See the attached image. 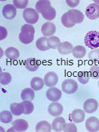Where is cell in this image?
Instances as JSON below:
<instances>
[{"mask_svg": "<svg viewBox=\"0 0 99 132\" xmlns=\"http://www.w3.org/2000/svg\"><path fill=\"white\" fill-rule=\"evenodd\" d=\"M23 16L25 22L30 25L36 24L39 19L38 12L33 8H26L24 10Z\"/></svg>", "mask_w": 99, "mask_h": 132, "instance_id": "cell-2", "label": "cell"}, {"mask_svg": "<svg viewBox=\"0 0 99 132\" xmlns=\"http://www.w3.org/2000/svg\"><path fill=\"white\" fill-rule=\"evenodd\" d=\"M51 6V2L47 0H41L37 2L36 4V10L38 13H41L42 10L47 8V6Z\"/></svg>", "mask_w": 99, "mask_h": 132, "instance_id": "cell-30", "label": "cell"}, {"mask_svg": "<svg viewBox=\"0 0 99 132\" xmlns=\"http://www.w3.org/2000/svg\"><path fill=\"white\" fill-rule=\"evenodd\" d=\"M98 107V104L95 99H88L83 104L84 112L88 114L95 112L97 110Z\"/></svg>", "mask_w": 99, "mask_h": 132, "instance_id": "cell-6", "label": "cell"}, {"mask_svg": "<svg viewBox=\"0 0 99 132\" xmlns=\"http://www.w3.org/2000/svg\"><path fill=\"white\" fill-rule=\"evenodd\" d=\"M44 85L48 87H54L58 82V76L54 72H49L44 78Z\"/></svg>", "mask_w": 99, "mask_h": 132, "instance_id": "cell-8", "label": "cell"}, {"mask_svg": "<svg viewBox=\"0 0 99 132\" xmlns=\"http://www.w3.org/2000/svg\"><path fill=\"white\" fill-rule=\"evenodd\" d=\"M86 114L84 111L80 109L74 110L70 114L69 119L75 123H80L85 120Z\"/></svg>", "mask_w": 99, "mask_h": 132, "instance_id": "cell-13", "label": "cell"}, {"mask_svg": "<svg viewBox=\"0 0 99 132\" xmlns=\"http://www.w3.org/2000/svg\"><path fill=\"white\" fill-rule=\"evenodd\" d=\"M10 112L14 116H20L24 113L25 108L22 102L21 103H12L10 106Z\"/></svg>", "mask_w": 99, "mask_h": 132, "instance_id": "cell-18", "label": "cell"}, {"mask_svg": "<svg viewBox=\"0 0 99 132\" xmlns=\"http://www.w3.org/2000/svg\"><path fill=\"white\" fill-rule=\"evenodd\" d=\"M51 127L50 123L47 121H40L36 125V131H51L52 129Z\"/></svg>", "mask_w": 99, "mask_h": 132, "instance_id": "cell-25", "label": "cell"}, {"mask_svg": "<svg viewBox=\"0 0 99 132\" xmlns=\"http://www.w3.org/2000/svg\"><path fill=\"white\" fill-rule=\"evenodd\" d=\"M5 55L10 60H16L19 59L20 53L17 48L14 47H9L5 51Z\"/></svg>", "mask_w": 99, "mask_h": 132, "instance_id": "cell-21", "label": "cell"}, {"mask_svg": "<svg viewBox=\"0 0 99 132\" xmlns=\"http://www.w3.org/2000/svg\"><path fill=\"white\" fill-rule=\"evenodd\" d=\"M2 14L6 19H13L17 15V8L14 5L7 4L2 9Z\"/></svg>", "mask_w": 99, "mask_h": 132, "instance_id": "cell-11", "label": "cell"}, {"mask_svg": "<svg viewBox=\"0 0 99 132\" xmlns=\"http://www.w3.org/2000/svg\"><path fill=\"white\" fill-rule=\"evenodd\" d=\"M12 81V76L8 72H2L0 75V82L3 85H8Z\"/></svg>", "mask_w": 99, "mask_h": 132, "instance_id": "cell-32", "label": "cell"}, {"mask_svg": "<svg viewBox=\"0 0 99 132\" xmlns=\"http://www.w3.org/2000/svg\"><path fill=\"white\" fill-rule=\"evenodd\" d=\"M66 123V121L63 117H57L52 122V129L55 131H63V127Z\"/></svg>", "mask_w": 99, "mask_h": 132, "instance_id": "cell-19", "label": "cell"}, {"mask_svg": "<svg viewBox=\"0 0 99 132\" xmlns=\"http://www.w3.org/2000/svg\"><path fill=\"white\" fill-rule=\"evenodd\" d=\"M47 43L50 48L56 49L58 48L61 42L59 38H57L56 36H51L47 39Z\"/></svg>", "mask_w": 99, "mask_h": 132, "instance_id": "cell-29", "label": "cell"}, {"mask_svg": "<svg viewBox=\"0 0 99 132\" xmlns=\"http://www.w3.org/2000/svg\"><path fill=\"white\" fill-rule=\"evenodd\" d=\"M56 31V27L55 24L50 22H47L42 25L41 27V32L44 37L53 36Z\"/></svg>", "mask_w": 99, "mask_h": 132, "instance_id": "cell-12", "label": "cell"}, {"mask_svg": "<svg viewBox=\"0 0 99 132\" xmlns=\"http://www.w3.org/2000/svg\"><path fill=\"white\" fill-rule=\"evenodd\" d=\"M79 0H74V1H71V0H67L66 4H68V6L71 8H75L76 6H77L79 4Z\"/></svg>", "mask_w": 99, "mask_h": 132, "instance_id": "cell-40", "label": "cell"}, {"mask_svg": "<svg viewBox=\"0 0 99 132\" xmlns=\"http://www.w3.org/2000/svg\"><path fill=\"white\" fill-rule=\"evenodd\" d=\"M86 127L88 131H98L99 119L95 117H91L88 118L86 122Z\"/></svg>", "mask_w": 99, "mask_h": 132, "instance_id": "cell-10", "label": "cell"}, {"mask_svg": "<svg viewBox=\"0 0 99 132\" xmlns=\"http://www.w3.org/2000/svg\"><path fill=\"white\" fill-rule=\"evenodd\" d=\"M67 12L68 14L69 19L72 23L79 24V23H81L83 21L84 15L80 10L72 9L69 10Z\"/></svg>", "mask_w": 99, "mask_h": 132, "instance_id": "cell-5", "label": "cell"}, {"mask_svg": "<svg viewBox=\"0 0 99 132\" xmlns=\"http://www.w3.org/2000/svg\"><path fill=\"white\" fill-rule=\"evenodd\" d=\"M24 108H25V111L24 114H29L34 111V104L32 103V101H29V100H25L22 102Z\"/></svg>", "mask_w": 99, "mask_h": 132, "instance_id": "cell-31", "label": "cell"}, {"mask_svg": "<svg viewBox=\"0 0 99 132\" xmlns=\"http://www.w3.org/2000/svg\"><path fill=\"white\" fill-rule=\"evenodd\" d=\"M94 3L98 4V5H99V1H97V0H96V1H94Z\"/></svg>", "mask_w": 99, "mask_h": 132, "instance_id": "cell-41", "label": "cell"}, {"mask_svg": "<svg viewBox=\"0 0 99 132\" xmlns=\"http://www.w3.org/2000/svg\"><path fill=\"white\" fill-rule=\"evenodd\" d=\"M29 2L27 0H14L13 5L15 6L16 8H19V9H23L25 8L28 5Z\"/></svg>", "mask_w": 99, "mask_h": 132, "instance_id": "cell-35", "label": "cell"}, {"mask_svg": "<svg viewBox=\"0 0 99 132\" xmlns=\"http://www.w3.org/2000/svg\"><path fill=\"white\" fill-rule=\"evenodd\" d=\"M62 89L66 94H73L78 90V84L73 79L64 80L62 85Z\"/></svg>", "mask_w": 99, "mask_h": 132, "instance_id": "cell-3", "label": "cell"}, {"mask_svg": "<svg viewBox=\"0 0 99 132\" xmlns=\"http://www.w3.org/2000/svg\"><path fill=\"white\" fill-rule=\"evenodd\" d=\"M64 110L63 106L58 102H53L48 108V112L52 117H57L62 114Z\"/></svg>", "mask_w": 99, "mask_h": 132, "instance_id": "cell-9", "label": "cell"}, {"mask_svg": "<svg viewBox=\"0 0 99 132\" xmlns=\"http://www.w3.org/2000/svg\"><path fill=\"white\" fill-rule=\"evenodd\" d=\"M40 64V61L37 60L36 59L33 58V57H31L25 60L24 65L29 72H36L39 68Z\"/></svg>", "mask_w": 99, "mask_h": 132, "instance_id": "cell-14", "label": "cell"}, {"mask_svg": "<svg viewBox=\"0 0 99 132\" xmlns=\"http://www.w3.org/2000/svg\"><path fill=\"white\" fill-rule=\"evenodd\" d=\"M90 77L94 79H98L99 78V66L93 65L90 70Z\"/></svg>", "mask_w": 99, "mask_h": 132, "instance_id": "cell-36", "label": "cell"}, {"mask_svg": "<svg viewBox=\"0 0 99 132\" xmlns=\"http://www.w3.org/2000/svg\"><path fill=\"white\" fill-rule=\"evenodd\" d=\"M86 46L90 49H97L99 47V32L97 31H90L86 34L84 38Z\"/></svg>", "mask_w": 99, "mask_h": 132, "instance_id": "cell-1", "label": "cell"}, {"mask_svg": "<svg viewBox=\"0 0 99 132\" xmlns=\"http://www.w3.org/2000/svg\"><path fill=\"white\" fill-rule=\"evenodd\" d=\"M88 59L90 61H99V49H94L88 54Z\"/></svg>", "mask_w": 99, "mask_h": 132, "instance_id": "cell-37", "label": "cell"}, {"mask_svg": "<svg viewBox=\"0 0 99 132\" xmlns=\"http://www.w3.org/2000/svg\"><path fill=\"white\" fill-rule=\"evenodd\" d=\"M46 95L49 100L53 102H57L61 99L62 94L61 91L57 88L51 87L47 91Z\"/></svg>", "mask_w": 99, "mask_h": 132, "instance_id": "cell-7", "label": "cell"}, {"mask_svg": "<svg viewBox=\"0 0 99 132\" xmlns=\"http://www.w3.org/2000/svg\"><path fill=\"white\" fill-rule=\"evenodd\" d=\"M86 15L90 20H96L99 18V5L93 3L86 8Z\"/></svg>", "mask_w": 99, "mask_h": 132, "instance_id": "cell-4", "label": "cell"}, {"mask_svg": "<svg viewBox=\"0 0 99 132\" xmlns=\"http://www.w3.org/2000/svg\"><path fill=\"white\" fill-rule=\"evenodd\" d=\"M63 131H72V132H76L77 131V127L74 123H65V125L63 127Z\"/></svg>", "mask_w": 99, "mask_h": 132, "instance_id": "cell-38", "label": "cell"}, {"mask_svg": "<svg viewBox=\"0 0 99 132\" xmlns=\"http://www.w3.org/2000/svg\"><path fill=\"white\" fill-rule=\"evenodd\" d=\"M19 39L23 44H28L32 42L34 40V36L30 35V34H25V33L21 32L19 35Z\"/></svg>", "mask_w": 99, "mask_h": 132, "instance_id": "cell-27", "label": "cell"}, {"mask_svg": "<svg viewBox=\"0 0 99 132\" xmlns=\"http://www.w3.org/2000/svg\"><path fill=\"white\" fill-rule=\"evenodd\" d=\"M32 89L34 91H40L43 88L44 85V80H42L41 78L34 77L33 78L30 82Z\"/></svg>", "mask_w": 99, "mask_h": 132, "instance_id": "cell-20", "label": "cell"}, {"mask_svg": "<svg viewBox=\"0 0 99 132\" xmlns=\"http://www.w3.org/2000/svg\"><path fill=\"white\" fill-rule=\"evenodd\" d=\"M0 40H3L8 36V31L5 27L1 26L0 27Z\"/></svg>", "mask_w": 99, "mask_h": 132, "instance_id": "cell-39", "label": "cell"}, {"mask_svg": "<svg viewBox=\"0 0 99 132\" xmlns=\"http://www.w3.org/2000/svg\"><path fill=\"white\" fill-rule=\"evenodd\" d=\"M47 39V37H41L38 38L36 41V47L40 51H47L49 50V46L48 45Z\"/></svg>", "mask_w": 99, "mask_h": 132, "instance_id": "cell-23", "label": "cell"}, {"mask_svg": "<svg viewBox=\"0 0 99 132\" xmlns=\"http://www.w3.org/2000/svg\"><path fill=\"white\" fill-rule=\"evenodd\" d=\"M61 22L62 23V25L64 27H67V28H71V27H74L75 25V24L72 23L70 21L68 12H66V13H64L62 15L61 19Z\"/></svg>", "mask_w": 99, "mask_h": 132, "instance_id": "cell-33", "label": "cell"}, {"mask_svg": "<svg viewBox=\"0 0 99 132\" xmlns=\"http://www.w3.org/2000/svg\"><path fill=\"white\" fill-rule=\"evenodd\" d=\"M21 99L23 101L29 100V101H33L35 97L34 90L30 88H26L23 89L21 94Z\"/></svg>", "mask_w": 99, "mask_h": 132, "instance_id": "cell-22", "label": "cell"}, {"mask_svg": "<svg viewBox=\"0 0 99 132\" xmlns=\"http://www.w3.org/2000/svg\"><path fill=\"white\" fill-rule=\"evenodd\" d=\"M12 126L16 131H25L29 127V124L24 119H19L12 122Z\"/></svg>", "mask_w": 99, "mask_h": 132, "instance_id": "cell-15", "label": "cell"}, {"mask_svg": "<svg viewBox=\"0 0 99 132\" xmlns=\"http://www.w3.org/2000/svg\"><path fill=\"white\" fill-rule=\"evenodd\" d=\"M42 16L44 19L47 21H52L55 19L56 16V11L55 8H54L52 6H47V8L42 10Z\"/></svg>", "mask_w": 99, "mask_h": 132, "instance_id": "cell-16", "label": "cell"}, {"mask_svg": "<svg viewBox=\"0 0 99 132\" xmlns=\"http://www.w3.org/2000/svg\"><path fill=\"white\" fill-rule=\"evenodd\" d=\"M21 32L25 33V34H30V35H33L34 36L35 34V29L34 27L30 24H25V25H23V27L21 29Z\"/></svg>", "mask_w": 99, "mask_h": 132, "instance_id": "cell-34", "label": "cell"}, {"mask_svg": "<svg viewBox=\"0 0 99 132\" xmlns=\"http://www.w3.org/2000/svg\"><path fill=\"white\" fill-rule=\"evenodd\" d=\"M98 87H99V81L98 82Z\"/></svg>", "mask_w": 99, "mask_h": 132, "instance_id": "cell-42", "label": "cell"}, {"mask_svg": "<svg viewBox=\"0 0 99 132\" xmlns=\"http://www.w3.org/2000/svg\"><path fill=\"white\" fill-rule=\"evenodd\" d=\"M72 53L75 58L81 59L86 55V49L83 46H77L73 48Z\"/></svg>", "mask_w": 99, "mask_h": 132, "instance_id": "cell-24", "label": "cell"}, {"mask_svg": "<svg viewBox=\"0 0 99 132\" xmlns=\"http://www.w3.org/2000/svg\"><path fill=\"white\" fill-rule=\"evenodd\" d=\"M73 46L68 42H61L57 48V51L61 55H68L72 53L73 49Z\"/></svg>", "mask_w": 99, "mask_h": 132, "instance_id": "cell-17", "label": "cell"}, {"mask_svg": "<svg viewBox=\"0 0 99 132\" xmlns=\"http://www.w3.org/2000/svg\"><path fill=\"white\" fill-rule=\"evenodd\" d=\"M79 82L82 85H86L88 84L90 78V72H86V71H81L78 73L77 75Z\"/></svg>", "mask_w": 99, "mask_h": 132, "instance_id": "cell-28", "label": "cell"}, {"mask_svg": "<svg viewBox=\"0 0 99 132\" xmlns=\"http://www.w3.org/2000/svg\"><path fill=\"white\" fill-rule=\"evenodd\" d=\"M13 114L11 112H9L8 110H4L0 114V121L3 123H11L13 117Z\"/></svg>", "mask_w": 99, "mask_h": 132, "instance_id": "cell-26", "label": "cell"}]
</instances>
